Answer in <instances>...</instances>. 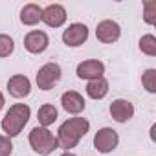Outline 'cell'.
Segmentation results:
<instances>
[{"instance_id":"1","label":"cell","mask_w":156,"mask_h":156,"mask_svg":"<svg viewBox=\"0 0 156 156\" xmlns=\"http://www.w3.org/2000/svg\"><path fill=\"white\" fill-rule=\"evenodd\" d=\"M90 130V121L87 118H81V116H75V118H70L66 119L64 123H61L55 138H57V145L59 149L62 151H72L77 147L79 143Z\"/></svg>"},{"instance_id":"2","label":"cell","mask_w":156,"mask_h":156,"mask_svg":"<svg viewBox=\"0 0 156 156\" xmlns=\"http://www.w3.org/2000/svg\"><path fill=\"white\" fill-rule=\"evenodd\" d=\"M30 118H31V108L26 103H15V105H11L9 110L4 114L2 121H0V127H2L4 136H8V138L19 136L24 130V127L28 125Z\"/></svg>"},{"instance_id":"3","label":"cell","mask_w":156,"mask_h":156,"mask_svg":"<svg viewBox=\"0 0 156 156\" xmlns=\"http://www.w3.org/2000/svg\"><path fill=\"white\" fill-rule=\"evenodd\" d=\"M30 147L33 149V152L41 154V156H48L51 154L55 149H59L57 145V138L53 136V132L46 127H33L31 132H30Z\"/></svg>"},{"instance_id":"4","label":"cell","mask_w":156,"mask_h":156,"mask_svg":"<svg viewBox=\"0 0 156 156\" xmlns=\"http://www.w3.org/2000/svg\"><path fill=\"white\" fill-rule=\"evenodd\" d=\"M62 77V70L57 62H46L39 68L37 75H35V83L41 90H51L59 85Z\"/></svg>"},{"instance_id":"5","label":"cell","mask_w":156,"mask_h":156,"mask_svg":"<svg viewBox=\"0 0 156 156\" xmlns=\"http://www.w3.org/2000/svg\"><path fill=\"white\" fill-rule=\"evenodd\" d=\"M88 35H90V31H88L87 24L73 22L62 31V42L68 48H77V46H81V44H85L88 41Z\"/></svg>"},{"instance_id":"6","label":"cell","mask_w":156,"mask_h":156,"mask_svg":"<svg viewBox=\"0 0 156 156\" xmlns=\"http://www.w3.org/2000/svg\"><path fill=\"white\" fill-rule=\"evenodd\" d=\"M118 143H119V136L112 127H101L94 136V147L101 154H108V152L116 151Z\"/></svg>"},{"instance_id":"7","label":"cell","mask_w":156,"mask_h":156,"mask_svg":"<svg viewBox=\"0 0 156 156\" xmlns=\"http://www.w3.org/2000/svg\"><path fill=\"white\" fill-rule=\"evenodd\" d=\"M121 37V26L112 20V19H105L101 22H98L96 26V39L103 44H114L118 42Z\"/></svg>"},{"instance_id":"8","label":"cell","mask_w":156,"mask_h":156,"mask_svg":"<svg viewBox=\"0 0 156 156\" xmlns=\"http://www.w3.org/2000/svg\"><path fill=\"white\" fill-rule=\"evenodd\" d=\"M75 73L79 79L88 83V81L99 79V77H105V64L98 59H87V61H81L77 64Z\"/></svg>"},{"instance_id":"9","label":"cell","mask_w":156,"mask_h":156,"mask_svg":"<svg viewBox=\"0 0 156 156\" xmlns=\"http://www.w3.org/2000/svg\"><path fill=\"white\" fill-rule=\"evenodd\" d=\"M48 46H50V37L42 30H31L24 37V48H26V51H30L33 55H39V53L46 51Z\"/></svg>"},{"instance_id":"10","label":"cell","mask_w":156,"mask_h":156,"mask_svg":"<svg viewBox=\"0 0 156 156\" xmlns=\"http://www.w3.org/2000/svg\"><path fill=\"white\" fill-rule=\"evenodd\" d=\"M6 87H8L9 96L15 98V99H24L31 92V81H30V77H26L24 73L11 75L9 79H8V85Z\"/></svg>"},{"instance_id":"11","label":"cell","mask_w":156,"mask_h":156,"mask_svg":"<svg viewBox=\"0 0 156 156\" xmlns=\"http://www.w3.org/2000/svg\"><path fill=\"white\" fill-rule=\"evenodd\" d=\"M110 116L114 121L118 123H127L134 118V105L129 101V99H123V98H118L110 103V108H108Z\"/></svg>"},{"instance_id":"12","label":"cell","mask_w":156,"mask_h":156,"mask_svg":"<svg viewBox=\"0 0 156 156\" xmlns=\"http://www.w3.org/2000/svg\"><path fill=\"white\" fill-rule=\"evenodd\" d=\"M41 22H44L48 28H61L66 22V9L61 4H50V6L42 8Z\"/></svg>"},{"instance_id":"13","label":"cell","mask_w":156,"mask_h":156,"mask_svg":"<svg viewBox=\"0 0 156 156\" xmlns=\"http://www.w3.org/2000/svg\"><path fill=\"white\" fill-rule=\"evenodd\" d=\"M61 105H62V108H64L68 114H72V116H79V114L85 110L87 101H85V98H83L79 92L68 90V92H64V94L61 96Z\"/></svg>"},{"instance_id":"14","label":"cell","mask_w":156,"mask_h":156,"mask_svg":"<svg viewBox=\"0 0 156 156\" xmlns=\"http://www.w3.org/2000/svg\"><path fill=\"white\" fill-rule=\"evenodd\" d=\"M87 96L94 101H99L103 98H107L108 94V81L105 79V77H99V79H94V81H88L87 83Z\"/></svg>"},{"instance_id":"15","label":"cell","mask_w":156,"mask_h":156,"mask_svg":"<svg viewBox=\"0 0 156 156\" xmlns=\"http://www.w3.org/2000/svg\"><path fill=\"white\" fill-rule=\"evenodd\" d=\"M42 19V8L37 4H26L20 9V22L24 26H37Z\"/></svg>"},{"instance_id":"16","label":"cell","mask_w":156,"mask_h":156,"mask_svg":"<svg viewBox=\"0 0 156 156\" xmlns=\"http://www.w3.org/2000/svg\"><path fill=\"white\" fill-rule=\"evenodd\" d=\"M57 118H59V112H57V108H55L53 105H50V103L39 107V110H37L39 127H46V129H48L50 125H53V123L57 121Z\"/></svg>"},{"instance_id":"17","label":"cell","mask_w":156,"mask_h":156,"mask_svg":"<svg viewBox=\"0 0 156 156\" xmlns=\"http://www.w3.org/2000/svg\"><path fill=\"white\" fill-rule=\"evenodd\" d=\"M138 46H140V51L145 53L147 57H154V55H156V37H154L152 33L141 35Z\"/></svg>"},{"instance_id":"18","label":"cell","mask_w":156,"mask_h":156,"mask_svg":"<svg viewBox=\"0 0 156 156\" xmlns=\"http://www.w3.org/2000/svg\"><path fill=\"white\" fill-rule=\"evenodd\" d=\"M141 85L149 94H156V70L154 68H147L141 73Z\"/></svg>"},{"instance_id":"19","label":"cell","mask_w":156,"mask_h":156,"mask_svg":"<svg viewBox=\"0 0 156 156\" xmlns=\"http://www.w3.org/2000/svg\"><path fill=\"white\" fill-rule=\"evenodd\" d=\"M143 20L149 26L156 24V0H145L143 2Z\"/></svg>"},{"instance_id":"20","label":"cell","mask_w":156,"mask_h":156,"mask_svg":"<svg viewBox=\"0 0 156 156\" xmlns=\"http://www.w3.org/2000/svg\"><path fill=\"white\" fill-rule=\"evenodd\" d=\"M15 51V41L13 37L6 35V33H0V57H9Z\"/></svg>"},{"instance_id":"21","label":"cell","mask_w":156,"mask_h":156,"mask_svg":"<svg viewBox=\"0 0 156 156\" xmlns=\"http://www.w3.org/2000/svg\"><path fill=\"white\" fill-rule=\"evenodd\" d=\"M13 154V143L11 138L0 134V156H11Z\"/></svg>"},{"instance_id":"22","label":"cell","mask_w":156,"mask_h":156,"mask_svg":"<svg viewBox=\"0 0 156 156\" xmlns=\"http://www.w3.org/2000/svg\"><path fill=\"white\" fill-rule=\"evenodd\" d=\"M4 105H6V98H4V94L0 92V110L4 108Z\"/></svg>"},{"instance_id":"23","label":"cell","mask_w":156,"mask_h":156,"mask_svg":"<svg viewBox=\"0 0 156 156\" xmlns=\"http://www.w3.org/2000/svg\"><path fill=\"white\" fill-rule=\"evenodd\" d=\"M61 156H77V154H73V152H72V151H64V152H62V154H61Z\"/></svg>"}]
</instances>
